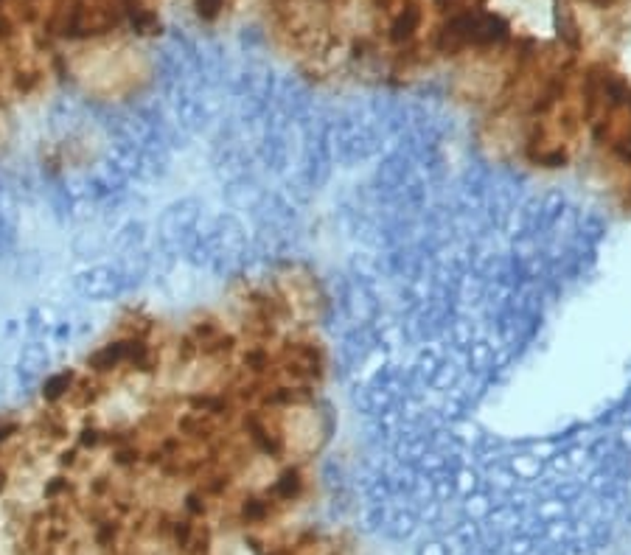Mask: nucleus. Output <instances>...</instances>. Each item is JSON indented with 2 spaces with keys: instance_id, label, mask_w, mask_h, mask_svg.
Here are the masks:
<instances>
[{
  "instance_id": "nucleus-16",
  "label": "nucleus",
  "mask_w": 631,
  "mask_h": 555,
  "mask_svg": "<svg viewBox=\"0 0 631 555\" xmlns=\"http://www.w3.org/2000/svg\"><path fill=\"white\" fill-rule=\"evenodd\" d=\"M26 4H35V0H26Z\"/></svg>"
},
{
  "instance_id": "nucleus-8",
  "label": "nucleus",
  "mask_w": 631,
  "mask_h": 555,
  "mask_svg": "<svg viewBox=\"0 0 631 555\" xmlns=\"http://www.w3.org/2000/svg\"><path fill=\"white\" fill-rule=\"evenodd\" d=\"M301 471H295V468H289V471H284V475H281V480L275 483V497H281V499H292V497H297V491H301Z\"/></svg>"
},
{
  "instance_id": "nucleus-10",
  "label": "nucleus",
  "mask_w": 631,
  "mask_h": 555,
  "mask_svg": "<svg viewBox=\"0 0 631 555\" xmlns=\"http://www.w3.org/2000/svg\"><path fill=\"white\" fill-rule=\"evenodd\" d=\"M415 555H450V550H446V544H443V542H438V538H433V542H424Z\"/></svg>"
},
{
  "instance_id": "nucleus-12",
  "label": "nucleus",
  "mask_w": 631,
  "mask_h": 555,
  "mask_svg": "<svg viewBox=\"0 0 631 555\" xmlns=\"http://www.w3.org/2000/svg\"><path fill=\"white\" fill-rule=\"evenodd\" d=\"M98 435H102L98 430H85V432H81V444H85V446H96L98 440H102Z\"/></svg>"
},
{
  "instance_id": "nucleus-7",
  "label": "nucleus",
  "mask_w": 631,
  "mask_h": 555,
  "mask_svg": "<svg viewBox=\"0 0 631 555\" xmlns=\"http://www.w3.org/2000/svg\"><path fill=\"white\" fill-rule=\"evenodd\" d=\"M76 376L71 370H59V373H51L45 382H42V399L45 401H59L71 393V387H73Z\"/></svg>"
},
{
  "instance_id": "nucleus-6",
  "label": "nucleus",
  "mask_w": 631,
  "mask_h": 555,
  "mask_svg": "<svg viewBox=\"0 0 631 555\" xmlns=\"http://www.w3.org/2000/svg\"><path fill=\"white\" fill-rule=\"evenodd\" d=\"M419 525H421L419 513L410 511V508H407V511H396V513H390V516L385 519L388 536L398 538V542H402V538H410L415 530H419Z\"/></svg>"
},
{
  "instance_id": "nucleus-11",
  "label": "nucleus",
  "mask_w": 631,
  "mask_h": 555,
  "mask_svg": "<svg viewBox=\"0 0 631 555\" xmlns=\"http://www.w3.org/2000/svg\"><path fill=\"white\" fill-rule=\"evenodd\" d=\"M441 6H450V9H458V11H469L474 9L477 4H483V0H438Z\"/></svg>"
},
{
  "instance_id": "nucleus-1",
  "label": "nucleus",
  "mask_w": 631,
  "mask_h": 555,
  "mask_svg": "<svg viewBox=\"0 0 631 555\" xmlns=\"http://www.w3.org/2000/svg\"><path fill=\"white\" fill-rule=\"evenodd\" d=\"M127 286L129 284H127L124 272L115 264L112 267L102 264V267L81 270L73 278V289L79 292L81 298H88V300H112V298H119Z\"/></svg>"
},
{
  "instance_id": "nucleus-13",
  "label": "nucleus",
  "mask_w": 631,
  "mask_h": 555,
  "mask_svg": "<svg viewBox=\"0 0 631 555\" xmlns=\"http://www.w3.org/2000/svg\"><path fill=\"white\" fill-rule=\"evenodd\" d=\"M121 4H124V9H129V6H138L141 0H121Z\"/></svg>"
},
{
  "instance_id": "nucleus-3",
  "label": "nucleus",
  "mask_w": 631,
  "mask_h": 555,
  "mask_svg": "<svg viewBox=\"0 0 631 555\" xmlns=\"http://www.w3.org/2000/svg\"><path fill=\"white\" fill-rule=\"evenodd\" d=\"M421 9L415 6V4H404L402 9L396 11V18L390 23V31H388V37L390 42L396 45H407L415 40V34L421 31Z\"/></svg>"
},
{
  "instance_id": "nucleus-14",
  "label": "nucleus",
  "mask_w": 631,
  "mask_h": 555,
  "mask_svg": "<svg viewBox=\"0 0 631 555\" xmlns=\"http://www.w3.org/2000/svg\"><path fill=\"white\" fill-rule=\"evenodd\" d=\"M4 485H6V471L0 468V491H4Z\"/></svg>"
},
{
  "instance_id": "nucleus-5",
  "label": "nucleus",
  "mask_w": 631,
  "mask_h": 555,
  "mask_svg": "<svg viewBox=\"0 0 631 555\" xmlns=\"http://www.w3.org/2000/svg\"><path fill=\"white\" fill-rule=\"evenodd\" d=\"M45 368H48V351H45V346H40V342H31V346H26L23 354H20V362H18L20 376L26 382H35V379L42 376Z\"/></svg>"
},
{
  "instance_id": "nucleus-2",
  "label": "nucleus",
  "mask_w": 631,
  "mask_h": 555,
  "mask_svg": "<svg viewBox=\"0 0 631 555\" xmlns=\"http://www.w3.org/2000/svg\"><path fill=\"white\" fill-rule=\"evenodd\" d=\"M20 231V202L12 177L0 169V250H12Z\"/></svg>"
},
{
  "instance_id": "nucleus-15",
  "label": "nucleus",
  "mask_w": 631,
  "mask_h": 555,
  "mask_svg": "<svg viewBox=\"0 0 631 555\" xmlns=\"http://www.w3.org/2000/svg\"><path fill=\"white\" fill-rule=\"evenodd\" d=\"M626 516H628V521H631V505H628V513H626Z\"/></svg>"
},
{
  "instance_id": "nucleus-4",
  "label": "nucleus",
  "mask_w": 631,
  "mask_h": 555,
  "mask_svg": "<svg viewBox=\"0 0 631 555\" xmlns=\"http://www.w3.org/2000/svg\"><path fill=\"white\" fill-rule=\"evenodd\" d=\"M81 124H85V110H81L76 102H59L51 110V129L59 135L71 138Z\"/></svg>"
},
{
  "instance_id": "nucleus-9",
  "label": "nucleus",
  "mask_w": 631,
  "mask_h": 555,
  "mask_svg": "<svg viewBox=\"0 0 631 555\" xmlns=\"http://www.w3.org/2000/svg\"><path fill=\"white\" fill-rule=\"evenodd\" d=\"M194 6H196V14L203 20H217L222 6H225V0H194Z\"/></svg>"
}]
</instances>
